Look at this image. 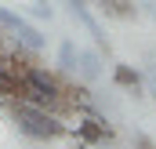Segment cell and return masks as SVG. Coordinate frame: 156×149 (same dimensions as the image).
I'll return each mask as SVG.
<instances>
[{"label": "cell", "instance_id": "cell-1", "mask_svg": "<svg viewBox=\"0 0 156 149\" xmlns=\"http://www.w3.org/2000/svg\"><path fill=\"white\" fill-rule=\"evenodd\" d=\"M7 109H11V120L18 124V131L26 138H33V142H55V138L69 135V127L62 124V116L51 113V109H40V106L22 102V98H11Z\"/></svg>", "mask_w": 156, "mask_h": 149}, {"label": "cell", "instance_id": "cell-2", "mask_svg": "<svg viewBox=\"0 0 156 149\" xmlns=\"http://www.w3.org/2000/svg\"><path fill=\"white\" fill-rule=\"evenodd\" d=\"M76 135L83 138V142H91V146H98V142H109L113 138V131L105 127V120L102 116H83L76 124Z\"/></svg>", "mask_w": 156, "mask_h": 149}, {"label": "cell", "instance_id": "cell-3", "mask_svg": "<svg viewBox=\"0 0 156 149\" xmlns=\"http://www.w3.org/2000/svg\"><path fill=\"white\" fill-rule=\"evenodd\" d=\"M98 4H102V11H105L109 18H123V22H127V18H134V15H138L134 0H98Z\"/></svg>", "mask_w": 156, "mask_h": 149}, {"label": "cell", "instance_id": "cell-4", "mask_svg": "<svg viewBox=\"0 0 156 149\" xmlns=\"http://www.w3.org/2000/svg\"><path fill=\"white\" fill-rule=\"evenodd\" d=\"M76 73L83 76V80H98V73H102V62H98V55H94V51H80V58H76Z\"/></svg>", "mask_w": 156, "mask_h": 149}, {"label": "cell", "instance_id": "cell-5", "mask_svg": "<svg viewBox=\"0 0 156 149\" xmlns=\"http://www.w3.org/2000/svg\"><path fill=\"white\" fill-rule=\"evenodd\" d=\"M113 80H116V87H131V91L142 87V73H138L134 66H116V69H113Z\"/></svg>", "mask_w": 156, "mask_h": 149}, {"label": "cell", "instance_id": "cell-6", "mask_svg": "<svg viewBox=\"0 0 156 149\" xmlns=\"http://www.w3.org/2000/svg\"><path fill=\"white\" fill-rule=\"evenodd\" d=\"M76 58H80V47L73 40H66V44L58 47V66H62L66 73H76Z\"/></svg>", "mask_w": 156, "mask_h": 149}, {"label": "cell", "instance_id": "cell-7", "mask_svg": "<svg viewBox=\"0 0 156 149\" xmlns=\"http://www.w3.org/2000/svg\"><path fill=\"white\" fill-rule=\"evenodd\" d=\"M33 15H37V18H51V7H47V0H33Z\"/></svg>", "mask_w": 156, "mask_h": 149}, {"label": "cell", "instance_id": "cell-8", "mask_svg": "<svg viewBox=\"0 0 156 149\" xmlns=\"http://www.w3.org/2000/svg\"><path fill=\"white\" fill-rule=\"evenodd\" d=\"M134 146H138V149H156L153 138H145V135H134Z\"/></svg>", "mask_w": 156, "mask_h": 149}, {"label": "cell", "instance_id": "cell-9", "mask_svg": "<svg viewBox=\"0 0 156 149\" xmlns=\"http://www.w3.org/2000/svg\"><path fill=\"white\" fill-rule=\"evenodd\" d=\"M0 37H4V33H0ZM0 51H4V40H0Z\"/></svg>", "mask_w": 156, "mask_h": 149}, {"label": "cell", "instance_id": "cell-10", "mask_svg": "<svg viewBox=\"0 0 156 149\" xmlns=\"http://www.w3.org/2000/svg\"><path fill=\"white\" fill-rule=\"evenodd\" d=\"M73 4H83V0H73Z\"/></svg>", "mask_w": 156, "mask_h": 149}]
</instances>
